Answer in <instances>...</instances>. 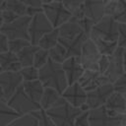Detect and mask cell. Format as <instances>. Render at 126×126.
<instances>
[{
    "label": "cell",
    "instance_id": "bcb514c9",
    "mask_svg": "<svg viewBox=\"0 0 126 126\" xmlns=\"http://www.w3.org/2000/svg\"><path fill=\"white\" fill-rule=\"evenodd\" d=\"M110 1H116V0H103L104 4H105V3H107V2H110Z\"/></svg>",
    "mask_w": 126,
    "mask_h": 126
},
{
    "label": "cell",
    "instance_id": "e0dca14e",
    "mask_svg": "<svg viewBox=\"0 0 126 126\" xmlns=\"http://www.w3.org/2000/svg\"><path fill=\"white\" fill-rule=\"evenodd\" d=\"M82 9L84 16L94 23H96L104 16V2L103 0H85Z\"/></svg>",
    "mask_w": 126,
    "mask_h": 126
},
{
    "label": "cell",
    "instance_id": "484cf974",
    "mask_svg": "<svg viewBox=\"0 0 126 126\" xmlns=\"http://www.w3.org/2000/svg\"><path fill=\"white\" fill-rule=\"evenodd\" d=\"M58 38H59V32H58V29L55 28L52 31H50L49 32L45 33L38 41L37 45L39 48L42 49H46L49 50L50 48H52L53 46H55L58 43Z\"/></svg>",
    "mask_w": 126,
    "mask_h": 126
},
{
    "label": "cell",
    "instance_id": "2e32d148",
    "mask_svg": "<svg viewBox=\"0 0 126 126\" xmlns=\"http://www.w3.org/2000/svg\"><path fill=\"white\" fill-rule=\"evenodd\" d=\"M87 38H89V36L82 32L79 35H77L73 38L59 37L58 42L64 47V49L66 51V57L68 58L71 56H80L82 45Z\"/></svg>",
    "mask_w": 126,
    "mask_h": 126
},
{
    "label": "cell",
    "instance_id": "f1b7e54d",
    "mask_svg": "<svg viewBox=\"0 0 126 126\" xmlns=\"http://www.w3.org/2000/svg\"><path fill=\"white\" fill-rule=\"evenodd\" d=\"M49 52V58L57 63H62L67 57H66V51L64 49V47L58 42L55 46H53L52 48H50L48 50Z\"/></svg>",
    "mask_w": 126,
    "mask_h": 126
},
{
    "label": "cell",
    "instance_id": "d6a6232c",
    "mask_svg": "<svg viewBox=\"0 0 126 126\" xmlns=\"http://www.w3.org/2000/svg\"><path fill=\"white\" fill-rule=\"evenodd\" d=\"M49 59V52L46 49H42V48H38L37 51L34 54L33 57V63L32 66H34L35 68L39 69L41 68Z\"/></svg>",
    "mask_w": 126,
    "mask_h": 126
},
{
    "label": "cell",
    "instance_id": "7a4b0ae2",
    "mask_svg": "<svg viewBox=\"0 0 126 126\" xmlns=\"http://www.w3.org/2000/svg\"><path fill=\"white\" fill-rule=\"evenodd\" d=\"M45 111L55 126H74L76 117L84 110L71 105L61 96L54 105Z\"/></svg>",
    "mask_w": 126,
    "mask_h": 126
},
{
    "label": "cell",
    "instance_id": "44dd1931",
    "mask_svg": "<svg viewBox=\"0 0 126 126\" xmlns=\"http://www.w3.org/2000/svg\"><path fill=\"white\" fill-rule=\"evenodd\" d=\"M22 86L25 93L28 94V96L33 102L39 104V101L44 90V87L41 84V82L38 79L34 81H27V82H23Z\"/></svg>",
    "mask_w": 126,
    "mask_h": 126
},
{
    "label": "cell",
    "instance_id": "6da1fadb",
    "mask_svg": "<svg viewBox=\"0 0 126 126\" xmlns=\"http://www.w3.org/2000/svg\"><path fill=\"white\" fill-rule=\"evenodd\" d=\"M38 80L44 88H51L62 94L68 87V82L61 63L52 61L50 58L38 69Z\"/></svg>",
    "mask_w": 126,
    "mask_h": 126
},
{
    "label": "cell",
    "instance_id": "9c48e42d",
    "mask_svg": "<svg viewBox=\"0 0 126 126\" xmlns=\"http://www.w3.org/2000/svg\"><path fill=\"white\" fill-rule=\"evenodd\" d=\"M101 54L97 50L94 41L89 37L85 40L82 45L81 53H80V62L83 68L90 70H97V62L100 58Z\"/></svg>",
    "mask_w": 126,
    "mask_h": 126
},
{
    "label": "cell",
    "instance_id": "db71d44e",
    "mask_svg": "<svg viewBox=\"0 0 126 126\" xmlns=\"http://www.w3.org/2000/svg\"><path fill=\"white\" fill-rule=\"evenodd\" d=\"M125 1H126V0H125Z\"/></svg>",
    "mask_w": 126,
    "mask_h": 126
},
{
    "label": "cell",
    "instance_id": "b9f144b4",
    "mask_svg": "<svg viewBox=\"0 0 126 126\" xmlns=\"http://www.w3.org/2000/svg\"><path fill=\"white\" fill-rule=\"evenodd\" d=\"M28 7H34V8H41L42 0H20Z\"/></svg>",
    "mask_w": 126,
    "mask_h": 126
},
{
    "label": "cell",
    "instance_id": "7402d4cb",
    "mask_svg": "<svg viewBox=\"0 0 126 126\" xmlns=\"http://www.w3.org/2000/svg\"><path fill=\"white\" fill-rule=\"evenodd\" d=\"M0 66L2 68V71H12V72H19L22 68L17 54L9 50L0 53Z\"/></svg>",
    "mask_w": 126,
    "mask_h": 126
},
{
    "label": "cell",
    "instance_id": "7c38bea8",
    "mask_svg": "<svg viewBox=\"0 0 126 126\" xmlns=\"http://www.w3.org/2000/svg\"><path fill=\"white\" fill-rule=\"evenodd\" d=\"M122 53H123V48L117 46L115 51L111 55H108L109 63H108V67L103 75L106 78V80L111 84H113L124 73L123 62H122Z\"/></svg>",
    "mask_w": 126,
    "mask_h": 126
},
{
    "label": "cell",
    "instance_id": "8fae6325",
    "mask_svg": "<svg viewBox=\"0 0 126 126\" xmlns=\"http://www.w3.org/2000/svg\"><path fill=\"white\" fill-rule=\"evenodd\" d=\"M20 72L2 71L0 73V87L3 91L5 100H7L23 84Z\"/></svg>",
    "mask_w": 126,
    "mask_h": 126
},
{
    "label": "cell",
    "instance_id": "f546056e",
    "mask_svg": "<svg viewBox=\"0 0 126 126\" xmlns=\"http://www.w3.org/2000/svg\"><path fill=\"white\" fill-rule=\"evenodd\" d=\"M8 126H37V120L33 115L29 113L19 116Z\"/></svg>",
    "mask_w": 126,
    "mask_h": 126
},
{
    "label": "cell",
    "instance_id": "52a82bcc",
    "mask_svg": "<svg viewBox=\"0 0 126 126\" xmlns=\"http://www.w3.org/2000/svg\"><path fill=\"white\" fill-rule=\"evenodd\" d=\"M31 19V16H21L11 23L3 24L0 29V32L6 35L9 40L17 38H24L30 40L28 30Z\"/></svg>",
    "mask_w": 126,
    "mask_h": 126
},
{
    "label": "cell",
    "instance_id": "681fc988",
    "mask_svg": "<svg viewBox=\"0 0 126 126\" xmlns=\"http://www.w3.org/2000/svg\"><path fill=\"white\" fill-rule=\"evenodd\" d=\"M51 1H57V2H62V0H51Z\"/></svg>",
    "mask_w": 126,
    "mask_h": 126
},
{
    "label": "cell",
    "instance_id": "836d02e7",
    "mask_svg": "<svg viewBox=\"0 0 126 126\" xmlns=\"http://www.w3.org/2000/svg\"><path fill=\"white\" fill-rule=\"evenodd\" d=\"M31 44L30 40L24 39V38H17V39H11L8 41V50L17 54L20 50H22L25 46Z\"/></svg>",
    "mask_w": 126,
    "mask_h": 126
},
{
    "label": "cell",
    "instance_id": "60d3db41",
    "mask_svg": "<svg viewBox=\"0 0 126 126\" xmlns=\"http://www.w3.org/2000/svg\"><path fill=\"white\" fill-rule=\"evenodd\" d=\"M8 41L9 39L6 37V35L0 32V53L8 51Z\"/></svg>",
    "mask_w": 126,
    "mask_h": 126
},
{
    "label": "cell",
    "instance_id": "5bb4252c",
    "mask_svg": "<svg viewBox=\"0 0 126 126\" xmlns=\"http://www.w3.org/2000/svg\"><path fill=\"white\" fill-rule=\"evenodd\" d=\"M62 68L65 73L68 85H72L79 81L85 69L83 68L79 56H71L66 58L62 63Z\"/></svg>",
    "mask_w": 126,
    "mask_h": 126
},
{
    "label": "cell",
    "instance_id": "83f0119b",
    "mask_svg": "<svg viewBox=\"0 0 126 126\" xmlns=\"http://www.w3.org/2000/svg\"><path fill=\"white\" fill-rule=\"evenodd\" d=\"M101 55H111L117 48V41L103 39H92Z\"/></svg>",
    "mask_w": 126,
    "mask_h": 126
},
{
    "label": "cell",
    "instance_id": "e575fe53",
    "mask_svg": "<svg viewBox=\"0 0 126 126\" xmlns=\"http://www.w3.org/2000/svg\"><path fill=\"white\" fill-rule=\"evenodd\" d=\"M112 85L114 92H117L126 97V72H124Z\"/></svg>",
    "mask_w": 126,
    "mask_h": 126
},
{
    "label": "cell",
    "instance_id": "ffe728a7",
    "mask_svg": "<svg viewBox=\"0 0 126 126\" xmlns=\"http://www.w3.org/2000/svg\"><path fill=\"white\" fill-rule=\"evenodd\" d=\"M57 29L59 32V37L63 38H73L83 32L79 21L74 17H71L66 23L62 24Z\"/></svg>",
    "mask_w": 126,
    "mask_h": 126
},
{
    "label": "cell",
    "instance_id": "f6af8a7d",
    "mask_svg": "<svg viewBox=\"0 0 126 126\" xmlns=\"http://www.w3.org/2000/svg\"><path fill=\"white\" fill-rule=\"evenodd\" d=\"M2 25H3V22H2V17H1V9H0V29H1Z\"/></svg>",
    "mask_w": 126,
    "mask_h": 126
},
{
    "label": "cell",
    "instance_id": "603a6c76",
    "mask_svg": "<svg viewBox=\"0 0 126 126\" xmlns=\"http://www.w3.org/2000/svg\"><path fill=\"white\" fill-rule=\"evenodd\" d=\"M60 98H61V94H59L57 91L51 88H44L39 101V106L43 110H47L52 105H54Z\"/></svg>",
    "mask_w": 126,
    "mask_h": 126
},
{
    "label": "cell",
    "instance_id": "74e56055",
    "mask_svg": "<svg viewBox=\"0 0 126 126\" xmlns=\"http://www.w3.org/2000/svg\"><path fill=\"white\" fill-rule=\"evenodd\" d=\"M84 1L85 0H62V3L72 14L83 5Z\"/></svg>",
    "mask_w": 126,
    "mask_h": 126
},
{
    "label": "cell",
    "instance_id": "cb8c5ba5",
    "mask_svg": "<svg viewBox=\"0 0 126 126\" xmlns=\"http://www.w3.org/2000/svg\"><path fill=\"white\" fill-rule=\"evenodd\" d=\"M38 45H34V44H29L27 46H25L22 50H20L17 53L18 59L21 63L22 67H27V66H31L33 63V57L35 52L38 49Z\"/></svg>",
    "mask_w": 126,
    "mask_h": 126
},
{
    "label": "cell",
    "instance_id": "8992f818",
    "mask_svg": "<svg viewBox=\"0 0 126 126\" xmlns=\"http://www.w3.org/2000/svg\"><path fill=\"white\" fill-rule=\"evenodd\" d=\"M41 8L42 13L45 15L54 29L66 23L72 17L71 12L63 5L62 2L50 1L47 3H42Z\"/></svg>",
    "mask_w": 126,
    "mask_h": 126
},
{
    "label": "cell",
    "instance_id": "4316f807",
    "mask_svg": "<svg viewBox=\"0 0 126 126\" xmlns=\"http://www.w3.org/2000/svg\"><path fill=\"white\" fill-rule=\"evenodd\" d=\"M0 9L9 10L20 17L28 16V6H26L20 0H5Z\"/></svg>",
    "mask_w": 126,
    "mask_h": 126
},
{
    "label": "cell",
    "instance_id": "9a60e30c",
    "mask_svg": "<svg viewBox=\"0 0 126 126\" xmlns=\"http://www.w3.org/2000/svg\"><path fill=\"white\" fill-rule=\"evenodd\" d=\"M78 83L81 85V87L86 91L90 92L103 84L109 83L103 74L98 72L97 70H90L86 69L79 79Z\"/></svg>",
    "mask_w": 126,
    "mask_h": 126
},
{
    "label": "cell",
    "instance_id": "d6986e66",
    "mask_svg": "<svg viewBox=\"0 0 126 126\" xmlns=\"http://www.w3.org/2000/svg\"><path fill=\"white\" fill-rule=\"evenodd\" d=\"M106 111L111 115L124 114L126 107V97L117 92H113L103 105Z\"/></svg>",
    "mask_w": 126,
    "mask_h": 126
},
{
    "label": "cell",
    "instance_id": "4fadbf2b",
    "mask_svg": "<svg viewBox=\"0 0 126 126\" xmlns=\"http://www.w3.org/2000/svg\"><path fill=\"white\" fill-rule=\"evenodd\" d=\"M61 96L71 105L81 108L86 104L87 92L81 87L78 82H76L72 85H68V87L61 94Z\"/></svg>",
    "mask_w": 126,
    "mask_h": 126
},
{
    "label": "cell",
    "instance_id": "7bdbcfd3",
    "mask_svg": "<svg viewBox=\"0 0 126 126\" xmlns=\"http://www.w3.org/2000/svg\"><path fill=\"white\" fill-rule=\"evenodd\" d=\"M122 62H123V69H124V72H126V49H123V53H122Z\"/></svg>",
    "mask_w": 126,
    "mask_h": 126
},
{
    "label": "cell",
    "instance_id": "1f68e13d",
    "mask_svg": "<svg viewBox=\"0 0 126 126\" xmlns=\"http://www.w3.org/2000/svg\"><path fill=\"white\" fill-rule=\"evenodd\" d=\"M22 79L24 82L27 81H34L38 79V69L35 68L34 66H27V67H22L21 70L19 71Z\"/></svg>",
    "mask_w": 126,
    "mask_h": 126
},
{
    "label": "cell",
    "instance_id": "8d00e7d4",
    "mask_svg": "<svg viewBox=\"0 0 126 126\" xmlns=\"http://www.w3.org/2000/svg\"><path fill=\"white\" fill-rule=\"evenodd\" d=\"M74 126H90L89 122V110L82 111L75 119Z\"/></svg>",
    "mask_w": 126,
    "mask_h": 126
},
{
    "label": "cell",
    "instance_id": "ba28073f",
    "mask_svg": "<svg viewBox=\"0 0 126 126\" xmlns=\"http://www.w3.org/2000/svg\"><path fill=\"white\" fill-rule=\"evenodd\" d=\"M54 28L51 26L47 18L42 12H38L32 16L30 25H29V38L32 44L37 45L39 39L47 32L52 31Z\"/></svg>",
    "mask_w": 126,
    "mask_h": 126
},
{
    "label": "cell",
    "instance_id": "816d5d0a",
    "mask_svg": "<svg viewBox=\"0 0 126 126\" xmlns=\"http://www.w3.org/2000/svg\"><path fill=\"white\" fill-rule=\"evenodd\" d=\"M2 72V68H1V66H0V73Z\"/></svg>",
    "mask_w": 126,
    "mask_h": 126
},
{
    "label": "cell",
    "instance_id": "ab89813d",
    "mask_svg": "<svg viewBox=\"0 0 126 126\" xmlns=\"http://www.w3.org/2000/svg\"><path fill=\"white\" fill-rule=\"evenodd\" d=\"M108 63H109L108 55H101L97 62V71L100 72L101 74H104V72L108 67Z\"/></svg>",
    "mask_w": 126,
    "mask_h": 126
},
{
    "label": "cell",
    "instance_id": "f35d334b",
    "mask_svg": "<svg viewBox=\"0 0 126 126\" xmlns=\"http://www.w3.org/2000/svg\"><path fill=\"white\" fill-rule=\"evenodd\" d=\"M1 17H2V22L3 24H8L11 23L13 21H15L17 18H19L20 16L16 15L15 13L9 11V10H5V9H1Z\"/></svg>",
    "mask_w": 126,
    "mask_h": 126
},
{
    "label": "cell",
    "instance_id": "f907efd6",
    "mask_svg": "<svg viewBox=\"0 0 126 126\" xmlns=\"http://www.w3.org/2000/svg\"><path fill=\"white\" fill-rule=\"evenodd\" d=\"M124 115L126 116V107H125V111H124Z\"/></svg>",
    "mask_w": 126,
    "mask_h": 126
},
{
    "label": "cell",
    "instance_id": "d590c367",
    "mask_svg": "<svg viewBox=\"0 0 126 126\" xmlns=\"http://www.w3.org/2000/svg\"><path fill=\"white\" fill-rule=\"evenodd\" d=\"M117 46L126 49V24L118 23Z\"/></svg>",
    "mask_w": 126,
    "mask_h": 126
},
{
    "label": "cell",
    "instance_id": "3957f363",
    "mask_svg": "<svg viewBox=\"0 0 126 126\" xmlns=\"http://www.w3.org/2000/svg\"><path fill=\"white\" fill-rule=\"evenodd\" d=\"M118 23L111 17L104 15L92 28L90 32L91 39H103L109 41H117Z\"/></svg>",
    "mask_w": 126,
    "mask_h": 126
},
{
    "label": "cell",
    "instance_id": "7dc6e473",
    "mask_svg": "<svg viewBox=\"0 0 126 126\" xmlns=\"http://www.w3.org/2000/svg\"><path fill=\"white\" fill-rule=\"evenodd\" d=\"M51 0H42V3H47V2H50Z\"/></svg>",
    "mask_w": 126,
    "mask_h": 126
},
{
    "label": "cell",
    "instance_id": "ac0fdd59",
    "mask_svg": "<svg viewBox=\"0 0 126 126\" xmlns=\"http://www.w3.org/2000/svg\"><path fill=\"white\" fill-rule=\"evenodd\" d=\"M104 15L113 18L117 23L126 24V1L116 0L105 3Z\"/></svg>",
    "mask_w": 126,
    "mask_h": 126
},
{
    "label": "cell",
    "instance_id": "30bf717a",
    "mask_svg": "<svg viewBox=\"0 0 126 126\" xmlns=\"http://www.w3.org/2000/svg\"><path fill=\"white\" fill-rule=\"evenodd\" d=\"M113 92L114 89L111 83L103 84L90 92H87L86 105L88 106L89 110L104 105L107 98Z\"/></svg>",
    "mask_w": 126,
    "mask_h": 126
},
{
    "label": "cell",
    "instance_id": "c3c4849f",
    "mask_svg": "<svg viewBox=\"0 0 126 126\" xmlns=\"http://www.w3.org/2000/svg\"><path fill=\"white\" fill-rule=\"evenodd\" d=\"M4 2H5V0H0V7L2 6V4H3Z\"/></svg>",
    "mask_w": 126,
    "mask_h": 126
},
{
    "label": "cell",
    "instance_id": "5b68a950",
    "mask_svg": "<svg viewBox=\"0 0 126 126\" xmlns=\"http://www.w3.org/2000/svg\"><path fill=\"white\" fill-rule=\"evenodd\" d=\"M6 102L8 103V105L15 110L20 116L21 115H25V114H29L32 113V111H35L37 109L40 108L39 104L33 102L29 96L28 94L25 93L23 86L21 85L17 91L6 100Z\"/></svg>",
    "mask_w": 126,
    "mask_h": 126
},
{
    "label": "cell",
    "instance_id": "d4e9b609",
    "mask_svg": "<svg viewBox=\"0 0 126 126\" xmlns=\"http://www.w3.org/2000/svg\"><path fill=\"white\" fill-rule=\"evenodd\" d=\"M20 115L13 110L6 100H0V126H8Z\"/></svg>",
    "mask_w": 126,
    "mask_h": 126
},
{
    "label": "cell",
    "instance_id": "ee69618b",
    "mask_svg": "<svg viewBox=\"0 0 126 126\" xmlns=\"http://www.w3.org/2000/svg\"><path fill=\"white\" fill-rule=\"evenodd\" d=\"M0 100H5V97H4V94H3V91L0 87Z\"/></svg>",
    "mask_w": 126,
    "mask_h": 126
},
{
    "label": "cell",
    "instance_id": "277c9868",
    "mask_svg": "<svg viewBox=\"0 0 126 126\" xmlns=\"http://www.w3.org/2000/svg\"><path fill=\"white\" fill-rule=\"evenodd\" d=\"M89 122L90 126H124L126 116L124 114L111 115L102 105L89 110Z\"/></svg>",
    "mask_w": 126,
    "mask_h": 126
},
{
    "label": "cell",
    "instance_id": "f5cc1de1",
    "mask_svg": "<svg viewBox=\"0 0 126 126\" xmlns=\"http://www.w3.org/2000/svg\"><path fill=\"white\" fill-rule=\"evenodd\" d=\"M124 126H126V124H125V125H124Z\"/></svg>",
    "mask_w": 126,
    "mask_h": 126
},
{
    "label": "cell",
    "instance_id": "4dcf8cb0",
    "mask_svg": "<svg viewBox=\"0 0 126 126\" xmlns=\"http://www.w3.org/2000/svg\"><path fill=\"white\" fill-rule=\"evenodd\" d=\"M31 114L33 115L35 117V119L37 120V126H55V124L53 123L51 118L47 115L46 111L43 110L42 108L32 111Z\"/></svg>",
    "mask_w": 126,
    "mask_h": 126
}]
</instances>
